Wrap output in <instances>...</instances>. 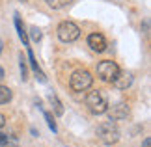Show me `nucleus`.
<instances>
[{
  "label": "nucleus",
  "instance_id": "obj_7",
  "mask_svg": "<svg viewBox=\"0 0 151 147\" xmlns=\"http://www.w3.org/2000/svg\"><path fill=\"white\" fill-rule=\"evenodd\" d=\"M88 47L93 52H104L108 45H106L104 36H101V34H90L88 36Z\"/></svg>",
  "mask_w": 151,
  "mask_h": 147
},
{
  "label": "nucleus",
  "instance_id": "obj_22",
  "mask_svg": "<svg viewBox=\"0 0 151 147\" xmlns=\"http://www.w3.org/2000/svg\"><path fill=\"white\" fill-rule=\"evenodd\" d=\"M21 2H28V0H21Z\"/></svg>",
  "mask_w": 151,
  "mask_h": 147
},
{
  "label": "nucleus",
  "instance_id": "obj_17",
  "mask_svg": "<svg viewBox=\"0 0 151 147\" xmlns=\"http://www.w3.org/2000/svg\"><path fill=\"white\" fill-rule=\"evenodd\" d=\"M8 134H4V132H0V145H2V143H6V142H8Z\"/></svg>",
  "mask_w": 151,
  "mask_h": 147
},
{
  "label": "nucleus",
  "instance_id": "obj_10",
  "mask_svg": "<svg viewBox=\"0 0 151 147\" xmlns=\"http://www.w3.org/2000/svg\"><path fill=\"white\" fill-rule=\"evenodd\" d=\"M45 2H47V6L52 9H63V8H67L73 0H45Z\"/></svg>",
  "mask_w": 151,
  "mask_h": 147
},
{
  "label": "nucleus",
  "instance_id": "obj_20",
  "mask_svg": "<svg viewBox=\"0 0 151 147\" xmlns=\"http://www.w3.org/2000/svg\"><path fill=\"white\" fill-rule=\"evenodd\" d=\"M2 78H4V69L0 67V80H2Z\"/></svg>",
  "mask_w": 151,
  "mask_h": 147
},
{
  "label": "nucleus",
  "instance_id": "obj_6",
  "mask_svg": "<svg viewBox=\"0 0 151 147\" xmlns=\"http://www.w3.org/2000/svg\"><path fill=\"white\" fill-rule=\"evenodd\" d=\"M108 117L112 121H119V119H125L127 115H129V106H127L125 103H116L112 108H108Z\"/></svg>",
  "mask_w": 151,
  "mask_h": 147
},
{
  "label": "nucleus",
  "instance_id": "obj_13",
  "mask_svg": "<svg viewBox=\"0 0 151 147\" xmlns=\"http://www.w3.org/2000/svg\"><path fill=\"white\" fill-rule=\"evenodd\" d=\"M43 115H45V119H47L49 123V127H50V131L52 132H58V127H56V121H54V117H52L49 112H43Z\"/></svg>",
  "mask_w": 151,
  "mask_h": 147
},
{
  "label": "nucleus",
  "instance_id": "obj_5",
  "mask_svg": "<svg viewBox=\"0 0 151 147\" xmlns=\"http://www.w3.org/2000/svg\"><path fill=\"white\" fill-rule=\"evenodd\" d=\"M118 73H119V67H118V63L112 62V60H104L97 65V76H99L103 82H110V84H112L114 78L118 76Z\"/></svg>",
  "mask_w": 151,
  "mask_h": 147
},
{
  "label": "nucleus",
  "instance_id": "obj_19",
  "mask_svg": "<svg viewBox=\"0 0 151 147\" xmlns=\"http://www.w3.org/2000/svg\"><path fill=\"white\" fill-rule=\"evenodd\" d=\"M149 143H151V140L146 138V140H144V145H142V147H149Z\"/></svg>",
  "mask_w": 151,
  "mask_h": 147
},
{
  "label": "nucleus",
  "instance_id": "obj_11",
  "mask_svg": "<svg viewBox=\"0 0 151 147\" xmlns=\"http://www.w3.org/2000/svg\"><path fill=\"white\" fill-rule=\"evenodd\" d=\"M49 101H50V104H52V108H54L56 115H63V106H62V103L58 101V97L54 95V93H50V95H49Z\"/></svg>",
  "mask_w": 151,
  "mask_h": 147
},
{
  "label": "nucleus",
  "instance_id": "obj_16",
  "mask_svg": "<svg viewBox=\"0 0 151 147\" xmlns=\"http://www.w3.org/2000/svg\"><path fill=\"white\" fill-rule=\"evenodd\" d=\"M0 147H19V145H17V142H15L13 138H8V142H6V143H2Z\"/></svg>",
  "mask_w": 151,
  "mask_h": 147
},
{
  "label": "nucleus",
  "instance_id": "obj_14",
  "mask_svg": "<svg viewBox=\"0 0 151 147\" xmlns=\"http://www.w3.org/2000/svg\"><path fill=\"white\" fill-rule=\"evenodd\" d=\"M30 36H32V39H34V41H41L43 34H41V30H39L37 26H32V28H30Z\"/></svg>",
  "mask_w": 151,
  "mask_h": 147
},
{
  "label": "nucleus",
  "instance_id": "obj_21",
  "mask_svg": "<svg viewBox=\"0 0 151 147\" xmlns=\"http://www.w3.org/2000/svg\"><path fill=\"white\" fill-rule=\"evenodd\" d=\"M2 49H4V43H2V39H0V54H2Z\"/></svg>",
  "mask_w": 151,
  "mask_h": 147
},
{
  "label": "nucleus",
  "instance_id": "obj_1",
  "mask_svg": "<svg viewBox=\"0 0 151 147\" xmlns=\"http://www.w3.org/2000/svg\"><path fill=\"white\" fill-rule=\"evenodd\" d=\"M86 106L91 114L101 115L108 110V97L103 90H93L86 95Z\"/></svg>",
  "mask_w": 151,
  "mask_h": 147
},
{
  "label": "nucleus",
  "instance_id": "obj_9",
  "mask_svg": "<svg viewBox=\"0 0 151 147\" xmlns=\"http://www.w3.org/2000/svg\"><path fill=\"white\" fill-rule=\"evenodd\" d=\"M15 28H17V32H19V37H21L22 43H24V47H28V34L24 30V26L21 24V17L17 13H15Z\"/></svg>",
  "mask_w": 151,
  "mask_h": 147
},
{
  "label": "nucleus",
  "instance_id": "obj_2",
  "mask_svg": "<svg viewBox=\"0 0 151 147\" xmlns=\"http://www.w3.org/2000/svg\"><path fill=\"white\" fill-rule=\"evenodd\" d=\"M97 136H99V140L104 145H114L119 140V128L112 119L103 121L101 125L97 127Z\"/></svg>",
  "mask_w": 151,
  "mask_h": 147
},
{
  "label": "nucleus",
  "instance_id": "obj_15",
  "mask_svg": "<svg viewBox=\"0 0 151 147\" xmlns=\"http://www.w3.org/2000/svg\"><path fill=\"white\" fill-rule=\"evenodd\" d=\"M19 67H21V76H22V80H26V78H28V67H26V62L22 60V56H21V63H19Z\"/></svg>",
  "mask_w": 151,
  "mask_h": 147
},
{
  "label": "nucleus",
  "instance_id": "obj_12",
  "mask_svg": "<svg viewBox=\"0 0 151 147\" xmlns=\"http://www.w3.org/2000/svg\"><path fill=\"white\" fill-rule=\"evenodd\" d=\"M11 97H13V93H11L9 87L6 86H0V104H6L11 101Z\"/></svg>",
  "mask_w": 151,
  "mask_h": 147
},
{
  "label": "nucleus",
  "instance_id": "obj_4",
  "mask_svg": "<svg viewBox=\"0 0 151 147\" xmlns=\"http://www.w3.org/2000/svg\"><path fill=\"white\" fill-rule=\"evenodd\" d=\"M56 34H58V39L63 41V43H73L80 37V28L73 21H62L56 28Z\"/></svg>",
  "mask_w": 151,
  "mask_h": 147
},
{
  "label": "nucleus",
  "instance_id": "obj_18",
  "mask_svg": "<svg viewBox=\"0 0 151 147\" xmlns=\"http://www.w3.org/2000/svg\"><path fill=\"white\" fill-rule=\"evenodd\" d=\"M4 125H6V115H4V114H0V128H2Z\"/></svg>",
  "mask_w": 151,
  "mask_h": 147
},
{
  "label": "nucleus",
  "instance_id": "obj_3",
  "mask_svg": "<svg viewBox=\"0 0 151 147\" xmlns=\"http://www.w3.org/2000/svg\"><path fill=\"white\" fill-rule=\"evenodd\" d=\"M91 84H93V76H91L90 71H86V69H78V71H75L71 75V78H69V86H71L73 91H86L90 90Z\"/></svg>",
  "mask_w": 151,
  "mask_h": 147
},
{
  "label": "nucleus",
  "instance_id": "obj_8",
  "mask_svg": "<svg viewBox=\"0 0 151 147\" xmlns=\"http://www.w3.org/2000/svg\"><path fill=\"white\" fill-rule=\"evenodd\" d=\"M132 75L131 73H127V71H119L118 73V76L114 78V82L112 84L118 87V90H127V87H131L132 86Z\"/></svg>",
  "mask_w": 151,
  "mask_h": 147
}]
</instances>
